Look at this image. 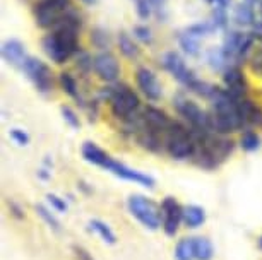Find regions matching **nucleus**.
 <instances>
[{
	"mask_svg": "<svg viewBox=\"0 0 262 260\" xmlns=\"http://www.w3.org/2000/svg\"><path fill=\"white\" fill-rule=\"evenodd\" d=\"M82 28V17L76 9H72L55 29L45 34L41 48L45 55L57 65H63L81 52L79 31Z\"/></svg>",
	"mask_w": 262,
	"mask_h": 260,
	"instance_id": "f257e3e1",
	"label": "nucleus"
},
{
	"mask_svg": "<svg viewBox=\"0 0 262 260\" xmlns=\"http://www.w3.org/2000/svg\"><path fill=\"white\" fill-rule=\"evenodd\" d=\"M106 100L110 103V111L123 125L137 122L142 111V103L139 94L125 82H115L106 91Z\"/></svg>",
	"mask_w": 262,
	"mask_h": 260,
	"instance_id": "f03ea898",
	"label": "nucleus"
},
{
	"mask_svg": "<svg viewBox=\"0 0 262 260\" xmlns=\"http://www.w3.org/2000/svg\"><path fill=\"white\" fill-rule=\"evenodd\" d=\"M197 137L189 125L175 120L168 130L165 140V153L175 161H192L197 151Z\"/></svg>",
	"mask_w": 262,
	"mask_h": 260,
	"instance_id": "7ed1b4c3",
	"label": "nucleus"
},
{
	"mask_svg": "<svg viewBox=\"0 0 262 260\" xmlns=\"http://www.w3.org/2000/svg\"><path fill=\"white\" fill-rule=\"evenodd\" d=\"M72 9L71 0H38L33 6V17L38 28L52 31Z\"/></svg>",
	"mask_w": 262,
	"mask_h": 260,
	"instance_id": "20e7f679",
	"label": "nucleus"
},
{
	"mask_svg": "<svg viewBox=\"0 0 262 260\" xmlns=\"http://www.w3.org/2000/svg\"><path fill=\"white\" fill-rule=\"evenodd\" d=\"M255 45V38L252 36V33H244L238 31V29H231L225 34L223 45H221V50H223L226 60L230 62V65H242L249 60L252 50H254Z\"/></svg>",
	"mask_w": 262,
	"mask_h": 260,
	"instance_id": "39448f33",
	"label": "nucleus"
},
{
	"mask_svg": "<svg viewBox=\"0 0 262 260\" xmlns=\"http://www.w3.org/2000/svg\"><path fill=\"white\" fill-rule=\"evenodd\" d=\"M127 209L132 218H136L144 228L151 229V231H156V229L161 228V207L156 205L151 199L144 197V195L132 194L127 199Z\"/></svg>",
	"mask_w": 262,
	"mask_h": 260,
	"instance_id": "423d86ee",
	"label": "nucleus"
},
{
	"mask_svg": "<svg viewBox=\"0 0 262 260\" xmlns=\"http://www.w3.org/2000/svg\"><path fill=\"white\" fill-rule=\"evenodd\" d=\"M173 108L177 110L187 125L195 132H211V115L209 111L202 110L194 100H189L184 94L173 96Z\"/></svg>",
	"mask_w": 262,
	"mask_h": 260,
	"instance_id": "0eeeda50",
	"label": "nucleus"
},
{
	"mask_svg": "<svg viewBox=\"0 0 262 260\" xmlns=\"http://www.w3.org/2000/svg\"><path fill=\"white\" fill-rule=\"evenodd\" d=\"M21 70L24 72V76L33 82L36 91H39L41 94H48V92L53 89V84H55V82H53V74L47 62L29 55Z\"/></svg>",
	"mask_w": 262,
	"mask_h": 260,
	"instance_id": "6e6552de",
	"label": "nucleus"
},
{
	"mask_svg": "<svg viewBox=\"0 0 262 260\" xmlns=\"http://www.w3.org/2000/svg\"><path fill=\"white\" fill-rule=\"evenodd\" d=\"M100 168L110 171V173H113L122 180H127V181H132V183H136V185H141V187L155 188V185H156V180L152 178L151 175H146L139 170H134V168H130V166L120 163V161H115L110 154L105 158V161L101 163Z\"/></svg>",
	"mask_w": 262,
	"mask_h": 260,
	"instance_id": "1a4fd4ad",
	"label": "nucleus"
},
{
	"mask_svg": "<svg viewBox=\"0 0 262 260\" xmlns=\"http://www.w3.org/2000/svg\"><path fill=\"white\" fill-rule=\"evenodd\" d=\"M214 31L216 28L211 21L192 24L190 28H187L179 36V45L184 50V53H187L189 57H197L201 53V41Z\"/></svg>",
	"mask_w": 262,
	"mask_h": 260,
	"instance_id": "9d476101",
	"label": "nucleus"
},
{
	"mask_svg": "<svg viewBox=\"0 0 262 260\" xmlns=\"http://www.w3.org/2000/svg\"><path fill=\"white\" fill-rule=\"evenodd\" d=\"M173 120L170 115L166 113L165 110L158 108L155 105H146L142 106V111H141V116H139V125L144 127V129L155 132L158 135H163L166 140V134L168 130L171 129L173 125Z\"/></svg>",
	"mask_w": 262,
	"mask_h": 260,
	"instance_id": "9b49d317",
	"label": "nucleus"
},
{
	"mask_svg": "<svg viewBox=\"0 0 262 260\" xmlns=\"http://www.w3.org/2000/svg\"><path fill=\"white\" fill-rule=\"evenodd\" d=\"M163 68L170 74L173 79H177L182 86H185L187 89L190 87V84L197 79L195 72L187 65L184 57L177 52H166L161 58Z\"/></svg>",
	"mask_w": 262,
	"mask_h": 260,
	"instance_id": "f8f14e48",
	"label": "nucleus"
},
{
	"mask_svg": "<svg viewBox=\"0 0 262 260\" xmlns=\"http://www.w3.org/2000/svg\"><path fill=\"white\" fill-rule=\"evenodd\" d=\"M161 219H163V231L166 237H175L179 233L180 224L184 223V205L171 195L163 199L161 202Z\"/></svg>",
	"mask_w": 262,
	"mask_h": 260,
	"instance_id": "ddd939ff",
	"label": "nucleus"
},
{
	"mask_svg": "<svg viewBox=\"0 0 262 260\" xmlns=\"http://www.w3.org/2000/svg\"><path fill=\"white\" fill-rule=\"evenodd\" d=\"M93 70H95V74L101 81L113 84L120 77L122 68L118 58L112 52H100L93 58Z\"/></svg>",
	"mask_w": 262,
	"mask_h": 260,
	"instance_id": "4468645a",
	"label": "nucleus"
},
{
	"mask_svg": "<svg viewBox=\"0 0 262 260\" xmlns=\"http://www.w3.org/2000/svg\"><path fill=\"white\" fill-rule=\"evenodd\" d=\"M136 84L142 94L151 103L160 101L163 98V87L158 81V76L149 67H139L136 70Z\"/></svg>",
	"mask_w": 262,
	"mask_h": 260,
	"instance_id": "2eb2a0df",
	"label": "nucleus"
},
{
	"mask_svg": "<svg viewBox=\"0 0 262 260\" xmlns=\"http://www.w3.org/2000/svg\"><path fill=\"white\" fill-rule=\"evenodd\" d=\"M223 86L235 100H245L249 92V84H247L245 74L240 65H230L223 72Z\"/></svg>",
	"mask_w": 262,
	"mask_h": 260,
	"instance_id": "dca6fc26",
	"label": "nucleus"
},
{
	"mask_svg": "<svg viewBox=\"0 0 262 260\" xmlns=\"http://www.w3.org/2000/svg\"><path fill=\"white\" fill-rule=\"evenodd\" d=\"M2 58L6 60L9 65L16 67V68H23L24 62L28 60V53H26V46L23 45L21 41L16 40V38H11V40H6L2 43Z\"/></svg>",
	"mask_w": 262,
	"mask_h": 260,
	"instance_id": "f3484780",
	"label": "nucleus"
},
{
	"mask_svg": "<svg viewBox=\"0 0 262 260\" xmlns=\"http://www.w3.org/2000/svg\"><path fill=\"white\" fill-rule=\"evenodd\" d=\"M233 22L240 28H252L257 22L255 9L252 4L244 2L233 9Z\"/></svg>",
	"mask_w": 262,
	"mask_h": 260,
	"instance_id": "a211bd4d",
	"label": "nucleus"
},
{
	"mask_svg": "<svg viewBox=\"0 0 262 260\" xmlns=\"http://www.w3.org/2000/svg\"><path fill=\"white\" fill-rule=\"evenodd\" d=\"M206 223V210L201 205H184V224L190 229L201 228Z\"/></svg>",
	"mask_w": 262,
	"mask_h": 260,
	"instance_id": "6ab92c4d",
	"label": "nucleus"
},
{
	"mask_svg": "<svg viewBox=\"0 0 262 260\" xmlns=\"http://www.w3.org/2000/svg\"><path fill=\"white\" fill-rule=\"evenodd\" d=\"M58 84H60L62 91L66 92L67 96H71L72 100H76V101L81 103V105L86 106V103H84L82 96H81V91H79V84H77L76 77H74L71 72L63 70V72L58 74Z\"/></svg>",
	"mask_w": 262,
	"mask_h": 260,
	"instance_id": "aec40b11",
	"label": "nucleus"
},
{
	"mask_svg": "<svg viewBox=\"0 0 262 260\" xmlns=\"http://www.w3.org/2000/svg\"><path fill=\"white\" fill-rule=\"evenodd\" d=\"M117 43H118V50H120V53L125 58H128V60L134 62L141 57V48L137 46V43L130 38V34H127L125 31L118 33Z\"/></svg>",
	"mask_w": 262,
	"mask_h": 260,
	"instance_id": "412c9836",
	"label": "nucleus"
},
{
	"mask_svg": "<svg viewBox=\"0 0 262 260\" xmlns=\"http://www.w3.org/2000/svg\"><path fill=\"white\" fill-rule=\"evenodd\" d=\"M238 146H240L242 151H245V153H255V151H259L260 146H262L260 134L255 129L242 130L240 139H238Z\"/></svg>",
	"mask_w": 262,
	"mask_h": 260,
	"instance_id": "4be33fe9",
	"label": "nucleus"
},
{
	"mask_svg": "<svg viewBox=\"0 0 262 260\" xmlns=\"http://www.w3.org/2000/svg\"><path fill=\"white\" fill-rule=\"evenodd\" d=\"M192 250L195 260H211L214 257V247L206 237H192Z\"/></svg>",
	"mask_w": 262,
	"mask_h": 260,
	"instance_id": "5701e85b",
	"label": "nucleus"
},
{
	"mask_svg": "<svg viewBox=\"0 0 262 260\" xmlns=\"http://www.w3.org/2000/svg\"><path fill=\"white\" fill-rule=\"evenodd\" d=\"M206 62H207V65L211 67V70H214V72H225L226 68L230 67V62L226 60V57H225L223 50H221V46L211 48V50L207 52V55H206Z\"/></svg>",
	"mask_w": 262,
	"mask_h": 260,
	"instance_id": "b1692460",
	"label": "nucleus"
},
{
	"mask_svg": "<svg viewBox=\"0 0 262 260\" xmlns=\"http://www.w3.org/2000/svg\"><path fill=\"white\" fill-rule=\"evenodd\" d=\"M91 43L93 46L98 48L100 52H108V48L112 46V38L110 33L105 28H93L91 29Z\"/></svg>",
	"mask_w": 262,
	"mask_h": 260,
	"instance_id": "393cba45",
	"label": "nucleus"
},
{
	"mask_svg": "<svg viewBox=\"0 0 262 260\" xmlns=\"http://www.w3.org/2000/svg\"><path fill=\"white\" fill-rule=\"evenodd\" d=\"M90 226H91L93 231H96L98 234H100V238L105 243H110V245H115L117 243V234L113 233V229L108 226L105 221H101V219H91L90 221Z\"/></svg>",
	"mask_w": 262,
	"mask_h": 260,
	"instance_id": "a878e982",
	"label": "nucleus"
},
{
	"mask_svg": "<svg viewBox=\"0 0 262 260\" xmlns=\"http://www.w3.org/2000/svg\"><path fill=\"white\" fill-rule=\"evenodd\" d=\"M175 258L177 260H195L194 250H192V238H182L179 240L175 247Z\"/></svg>",
	"mask_w": 262,
	"mask_h": 260,
	"instance_id": "bb28decb",
	"label": "nucleus"
},
{
	"mask_svg": "<svg viewBox=\"0 0 262 260\" xmlns=\"http://www.w3.org/2000/svg\"><path fill=\"white\" fill-rule=\"evenodd\" d=\"M247 65H249V68L254 74L262 76V45L252 50L249 60H247Z\"/></svg>",
	"mask_w": 262,
	"mask_h": 260,
	"instance_id": "cd10ccee",
	"label": "nucleus"
},
{
	"mask_svg": "<svg viewBox=\"0 0 262 260\" xmlns=\"http://www.w3.org/2000/svg\"><path fill=\"white\" fill-rule=\"evenodd\" d=\"M34 209H36V212H38V216L41 218L45 223L50 226L52 229H55V231H60V223H58V219L53 216L50 210H48L45 205H41V204H38V205H34Z\"/></svg>",
	"mask_w": 262,
	"mask_h": 260,
	"instance_id": "c85d7f7f",
	"label": "nucleus"
},
{
	"mask_svg": "<svg viewBox=\"0 0 262 260\" xmlns=\"http://www.w3.org/2000/svg\"><path fill=\"white\" fill-rule=\"evenodd\" d=\"M211 22L214 24L216 29H225L228 26V11H226V9H221V7H214Z\"/></svg>",
	"mask_w": 262,
	"mask_h": 260,
	"instance_id": "c756f323",
	"label": "nucleus"
},
{
	"mask_svg": "<svg viewBox=\"0 0 262 260\" xmlns=\"http://www.w3.org/2000/svg\"><path fill=\"white\" fill-rule=\"evenodd\" d=\"M60 113L63 116V120H66V124L71 125L72 129H79V127H81V120H79V115L69 105H62L60 106Z\"/></svg>",
	"mask_w": 262,
	"mask_h": 260,
	"instance_id": "7c9ffc66",
	"label": "nucleus"
},
{
	"mask_svg": "<svg viewBox=\"0 0 262 260\" xmlns=\"http://www.w3.org/2000/svg\"><path fill=\"white\" fill-rule=\"evenodd\" d=\"M132 33H134L136 40H139L141 43H144V45H151L152 43V31L146 24H137V26H134V31Z\"/></svg>",
	"mask_w": 262,
	"mask_h": 260,
	"instance_id": "2f4dec72",
	"label": "nucleus"
},
{
	"mask_svg": "<svg viewBox=\"0 0 262 260\" xmlns=\"http://www.w3.org/2000/svg\"><path fill=\"white\" fill-rule=\"evenodd\" d=\"M93 58L95 57H91L88 52H79L77 55H76V60H77V68L81 70L82 74H88V72H91L93 70Z\"/></svg>",
	"mask_w": 262,
	"mask_h": 260,
	"instance_id": "473e14b6",
	"label": "nucleus"
},
{
	"mask_svg": "<svg viewBox=\"0 0 262 260\" xmlns=\"http://www.w3.org/2000/svg\"><path fill=\"white\" fill-rule=\"evenodd\" d=\"M134 4H136L137 16H139V19H142V21H147V19L151 17V14L155 12V9H152L149 0H136Z\"/></svg>",
	"mask_w": 262,
	"mask_h": 260,
	"instance_id": "72a5a7b5",
	"label": "nucleus"
},
{
	"mask_svg": "<svg viewBox=\"0 0 262 260\" xmlns=\"http://www.w3.org/2000/svg\"><path fill=\"white\" fill-rule=\"evenodd\" d=\"M9 135H11V139L16 142L17 146H28L29 142H31V137H29L28 132H24L21 129H12L9 132Z\"/></svg>",
	"mask_w": 262,
	"mask_h": 260,
	"instance_id": "f704fd0d",
	"label": "nucleus"
},
{
	"mask_svg": "<svg viewBox=\"0 0 262 260\" xmlns=\"http://www.w3.org/2000/svg\"><path fill=\"white\" fill-rule=\"evenodd\" d=\"M47 200H48V204H50V207H52L53 210H57V212H66V210H67L66 200L60 199L58 195H55V194L47 195Z\"/></svg>",
	"mask_w": 262,
	"mask_h": 260,
	"instance_id": "c9c22d12",
	"label": "nucleus"
},
{
	"mask_svg": "<svg viewBox=\"0 0 262 260\" xmlns=\"http://www.w3.org/2000/svg\"><path fill=\"white\" fill-rule=\"evenodd\" d=\"M74 252H76V257L79 260H95V258H93V255L82 247H74Z\"/></svg>",
	"mask_w": 262,
	"mask_h": 260,
	"instance_id": "e433bc0d",
	"label": "nucleus"
},
{
	"mask_svg": "<svg viewBox=\"0 0 262 260\" xmlns=\"http://www.w3.org/2000/svg\"><path fill=\"white\" fill-rule=\"evenodd\" d=\"M152 9H155L156 14H160L161 11H165L166 9V0H149Z\"/></svg>",
	"mask_w": 262,
	"mask_h": 260,
	"instance_id": "4c0bfd02",
	"label": "nucleus"
},
{
	"mask_svg": "<svg viewBox=\"0 0 262 260\" xmlns=\"http://www.w3.org/2000/svg\"><path fill=\"white\" fill-rule=\"evenodd\" d=\"M11 209H12V214L16 216L17 219H23L24 218V214H21V209H19L16 204H11Z\"/></svg>",
	"mask_w": 262,
	"mask_h": 260,
	"instance_id": "58836bf2",
	"label": "nucleus"
},
{
	"mask_svg": "<svg viewBox=\"0 0 262 260\" xmlns=\"http://www.w3.org/2000/svg\"><path fill=\"white\" fill-rule=\"evenodd\" d=\"M38 176L41 180H50V173H48V170H39L38 171Z\"/></svg>",
	"mask_w": 262,
	"mask_h": 260,
	"instance_id": "ea45409f",
	"label": "nucleus"
},
{
	"mask_svg": "<svg viewBox=\"0 0 262 260\" xmlns=\"http://www.w3.org/2000/svg\"><path fill=\"white\" fill-rule=\"evenodd\" d=\"M82 4H86V6H95V4H98V0H81Z\"/></svg>",
	"mask_w": 262,
	"mask_h": 260,
	"instance_id": "a19ab883",
	"label": "nucleus"
},
{
	"mask_svg": "<svg viewBox=\"0 0 262 260\" xmlns=\"http://www.w3.org/2000/svg\"><path fill=\"white\" fill-rule=\"evenodd\" d=\"M257 248H259L260 252H262V237H260L259 240H257Z\"/></svg>",
	"mask_w": 262,
	"mask_h": 260,
	"instance_id": "79ce46f5",
	"label": "nucleus"
},
{
	"mask_svg": "<svg viewBox=\"0 0 262 260\" xmlns=\"http://www.w3.org/2000/svg\"><path fill=\"white\" fill-rule=\"evenodd\" d=\"M245 2H249V4H252V6H255V4L260 2V0H245Z\"/></svg>",
	"mask_w": 262,
	"mask_h": 260,
	"instance_id": "37998d69",
	"label": "nucleus"
},
{
	"mask_svg": "<svg viewBox=\"0 0 262 260\" xmlns=\"http://www.w3.org/2000/svg\"><path fill=\"white\" fill-rule=\"evenodd\" d=\"M206 2H209V4H214V2H216V0H206Z\"/></svg>",
	"mask_w": 262,
	"mask_h": 260,
	"instance_id": "c03bdc74",
	"label": "nucleus"
}]
</instances>
